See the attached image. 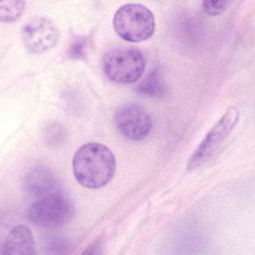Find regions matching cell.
Instances as JSON below:
<instances>
[{
  "label": "cell",
  "mask_w": 255,
  "mask_h": 255,
  "mask_svg": "<svg viewBox=\"0 0 255 255\" xmlns=\"http://www.w3.org/2000/svg\"><path fill=\"white\" fill-rule=\"evenodd\" d=\"M59 32L52 20L35 17L28 22L22 30V39L28 50L41 53L51 49L57 43Z\"/></svg>",
  "instance_id": "52a82bcc"
},
{
  "label": "cell",
  "mask_w": 255,
  "mask_h": 255,
  "mask_svg": "<svg viewBox=\"0 0 255 255\" xmlns=\"http://www.w3.org/2000/svg\"><path fill=\"white\" fill-rule=\"evenodd\" d=\"M116 128L122 135L132 141L145 138L152 129V119L145 109L138 104H128L115 113Z\"/></svg>",
  "instance_id": "8992f818"
},
{
  "label": "cell",
  "mask_w": 255,
  "mask_h": 255,
  "mask_svg": "<svg viewBox=\"0 0 255 255\" xmlns=\"http://www.w3.org/2000/svg\"><path fill=\"white\" fill-rule=\"evenodd\" d=\"M2 255H37L35 240L27 226L17 225L8 234Z\"/></svg>",
  "instance_id": "ba28073f"
},
{
  "label": "cell",
  "mask_w": 255,
  "mask_h": 255,
  "mask_svg": "<svg viewBox=\"0 0 255 255\" xmlns=\"http://www.w3.org/2000/svg\"><path fill=\"white\" fill-rule=\"evenodd\" d=\"M115 31L120 38L138 43L149 39L154 33L155 18L150 10L141 4L122 5L113 18Z\"/></svg>",
  "instance_id": "7a4b0ae2"
},
{
  "label": "cell",
  "mask_w": 255,
  "mask_h": 255,
  "mask_svg": "<svg viewBox=\"0 0 255 255\" xmlns=\"http://www.w3.org/2000/svg\"><path fill=\"white\" fill-rule=\"evenodd\" d=\"M231 1H204L203 8L206 14L210 16L219 15L226 11L229 7Z\"/></svg>",
  "instance_id": "7c38bea8"
},
{
  "label": "cell",
  "mask_w": 255,
  "mask_h": 255,
  "mask_svg": "<svg viewBox=\"0 0 255 255\" xmlns=\"http://www.w3.org/2000/svg\"><path fill=\"white\" fill-rule=\"evenodd\" d=\"M87 47V41L85 38H78L71 44L68 55L73 59H81L86 54Z\"/></svg>",
  "instance_id": "4fadbf2b"
},
{
  "label": "cell",
  "mask_w": 255,
  "mask_h": 255,
  "mask_svg": "<svg viewBox=\"0 0 255 255\" xmlns=\"http://www.w3.org/2000/svg\"><path fill=\"white\" fill-rule=\"evenodd\" d=\"M145 65L142 53L135 49H116L108 52L103 59L104 74L119 84L138 81L145 70Z\"/></svg>",
  "instance_id": "3957f363"
},
{
  "label": "cell",
  "mask_w": 255,
  "mask_h": 255,
  "mask_svg": "<svg viewBox=\"0 0 255 255\" xmlns=\"http://www.w3.org/2000/svg\"><path fill=\"white\" fill-rule=\"evenodd\" d=\"M23 1H1L0 22L11 23L20 18L25 9Z\"/></svg>",
  "instance_id": "8fae6325"
},
{
  "label": "cell",
  "mask_w": 255,
  "mask_h": 255,
  "mask_svg": "<svg viewBox=\"0 0 255 255\" xmlns=\"http://www.w3.org/2000/svg\"><path fill=\"white\" fill-rule=\"evenodd\" d=\"M240 119V112L236 107H231L212 128L202 142L189 158L188 170L196 169L207 162L217 151L222 143L232 132Z\"/></svg>",
  "instance_id": "277c9868"
},
{
  "label": "cell",
  "mask_w": 255,
  "mask_h": 255,
  "mask_svg": "<svg viewBox=\"0 0 255 255\" xmlns=\"http://www.w3.org/2000/svg\"><path fill=\"white\" fill-rule=\"evenodd\" d=\"M26 189L37 196L50 195L57 186L56 177L50 170L38 167L27 174L25 180Z\"/></svg>",
  "instance_id": "9c48e42d"
},
{
  "label": "cell",
  "mask_w": 255,
  "mask_h": 255,
  "mask_svg": "<svg viewBox=\"0 0 255 255\" xmlns=\"http://www.w3.org/2000/svg\"><path fill=\"white\" fill-rule=\"evenodd\" d=\"M166 91V85L158 70L150 71L147 77L137 86L136 92L150 98H159Z\"/></svg>",
  "instance_id": "30bf717a"
},
{
  "label": "cell",
  "mask_w": 255,
  "mask_h": 255,
  "mask_svg": "<svg viewBox=\"0 0 255 255\" xmlns=\"http://www.w3.org/2000/svg\"><path fill=\"white\" fill-rule=\"evenodd\" d=\"M116 169L115 155L101 143L91 142L81 146L73 159L74 177L88 189H101L108 184Z\"/></svg>",
  "instance_id": "6da1fadb"
},
{
  "label": "cell",
  "mask_w": 255,
  "mask_h": 255,
  "mask_svg": "<svg viewBox=\"0 0 255 255\" xmlns=\"http://www.w3.org/2000/svg\"><path fill=\"white\" fill-rule=\"evenodd\" d=\"M101 243L102 241L101 238L96 239L81 255H98L101 249Z\"/></svg>",
  "instance_id": "9a60e30c"
},
{
  "label": "cell",
  "mask_w": 255,
  "mask_h": 255,
  "mask_svg": "<svg viewBox=\"0 0 255 255\" xmlns=\"http://www.w3.org/2000/svg\"><path fill=\"white\" fill-rule=\"evenodd\" d=\"M73 213L74 207L68 197L55 192L34 203L29 208V218L39 226L56 228L68 223Z\"/></svg>",
  "instance_id": "5b68a950"
},
{
  "label": "cell",
  "mask_w": 255,
  "mask_h": 255,
  "mask_svg": "<svg viewBox=\"0 0 255 255\" xmlns=\"http://www.w3.org/2000/svg\"><path fill=\"white\" fill-rule=\"evenodd\" d=\"M68 249V244L62 239L55 237L49 242V251L52 252L51 255H65Z\"/></svg>",
  "instance_id": "5bb4252c"
}]
</instances>
